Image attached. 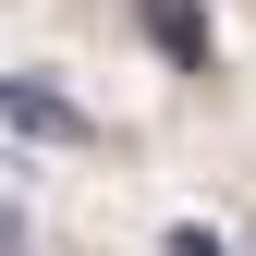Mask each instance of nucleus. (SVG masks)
Instances as JSON below:
<instances>
[{"mask_svg":"<svg viewBox=\"0 0 256 256\" xmlns=\"http://www.w3.org/2000/svg\"><path fill=\"white\" fill-rule=\"evenodd\" d=\"M134 12H146V37L171 49L183 74H208V12H196V0H134Z\"/></svg>","mask_w":256,"mask_h":256,"instance_id":"2","label":"nucleus"},{"mask_svg":"<svg viewBox=\"0 0 256 256\" xmlns=\"http://www.w3.org/2000/svg\"><path fill=\"white\" fill-rule=\"evenodd\" d=\"M171 256H232V244H220L208 220H171Z\"/></svg>","mask_w":256,"mask_h":256,"instance_id":"3","label":"nucleus"},{"mask_svg":"<svg viewBox=\"0 0 256 256\" xmlns=\"http://www.w3.org/2000/svg\"><path fill=\"white\" fill-rule=\"evenodd\" d=\"M0 134H24V146H86V110L49 98V86H24V74H0Z\"/></svg>","mask_w":256,"mask_h":256,"instance_id":"1","label":"nucleus"}]
</instances>
